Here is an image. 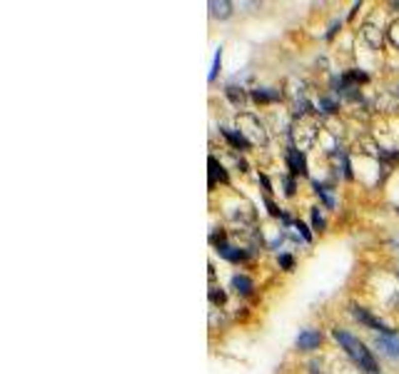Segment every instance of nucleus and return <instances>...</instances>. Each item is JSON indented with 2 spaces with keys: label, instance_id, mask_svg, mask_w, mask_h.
<instances>
[{
  "label": "nucleus",
  "instance_id": "obj_4",
  "mask_svg": "<svg viewBox=\"0 0 399 374\" xmlns=\"http://www.w3.org/2000/svg\"><path fill=\"white\" fill-rule=\"evenodd\" d=\"M377 347L389 359H399V337L397 334H379L377 337Z\"/></svg>",
  "mask_w": 399,
  "mask_h": 374
},
{
  "label": "nucleus",
  "instance_id": "obj_15",
  "mask_svg": "<svg viewBox=\"0 0 399 374\" xmlns=\"http://www.w3.org/2000/svg\"><path fill=\"white\" fill-rule=\"evenodd\" d=\"M279 267H282L285 272H290L295 267V257L292 254H279Z\"/></svg>",
  "mask_w": 399,
  "mask_h": 374
},
{
  "label": "nucleus",
  "instance_id": "obj_11",
  "mask_svg": "<svg viewBox=\"0 0 399 374\" xmlns=\"http://www.w3.org/2000/svg\"><path fill=\"white\" fill-rule=\"evenodd\" d=\"M210 10H212L215 18H230L232 3H227V0H222V3H210Z\"/></svg>",
  "mask_w": 399,
  "mask_h": 374
},
{
  "label": "nucleus",
  "instance_id": "obj_9",
  "mask_svg": "<svg viewBox=\"0 0 399 374\" xmlns=\"http://www.w3.org/2000/svg\"><path fill=\"white\" fill-rule=\"evenodd\" d=\"M217 252H220L225 259H230V262H239V259L247 257L242 249H234V247H230V245H225V242H217Z\"/></svg>",
  "mask_w": 399,
  "mask_h": 374
},
{
  "label": "nucleus",
  "instance_id": "obj_7",
  "mask_svg": "<svg viewBox=\"0 0 399 374\" xmlns=\"http://www.w3.org/2000/svg\"><path fill=\"white\" fill-rule=\"evenodd\" d=\"M220 132H222V137L232 145V147H250V140L245 137V132H232V130H227V127H220Z\"/></svg>",
  "mask_w": 399,
  "mask_h": 374
},
{
  "label": "nucleus",
  "instance_id": "obj_19",
  "mask_svg": "<svg viewBox=\"0 0 399 374\" xmlns=\"http://www.w3.org/2000/svg\"><path fill=\"white\" fill-rule=\"evenodd\" d=\"M397 8H399V3H397Z\"/></svg>",
  "mask_w": 399,
  "mask_h": 374
},
{
  "label": "nucleus",
  "instance_id": "obj_3",
  "mask_svg": "<svg viewBox=\"0 0 399 374\" xmlns=\"http://www.w3.org/2000/svg\"><path fill=\"white\" fill-rule=\"evenodd\" d=\"M319 344H322V334H319V329H304L297 337V349H302V352H312Z\"/></svg>",
  "mask_w": 399,
  "mask_h": 374
},
{
  "label": "nucleus",
  "instance_id": "obj_1",
  "mask_svg": "<svg viewBox=\"0 0 399 374\" xmlns=\"http://www.w3.org/2000/svg\"><path fill=\"white\" fill-rule=\"evenodd\" d=\"M332 337L339 342V347L359 364V369H365L367 374H377V372H379V367H377L374 357L369 354V349H367L362 342H359L354 334H349V332L342 329V327H334V329H332Z\"/></svg>",
  "mask_w": 399,
  "mask_h": 374
},
{
  "label": "nucleus",
  "instance_id": "obj_10",
  "mask_svg": "<svg viewBox=\"0 0 399 374\" xmlns=\"http://www.w3.org/2000/svg\"><path fill=\"white\" fill-rule=\"evenodd\" d=\"M252 97L257 100V102H272V100H277V97H282V93L279 90H272V88H257V90H252Z\"/></svg>",
  "mask_w": 399,
  "mask_h": 374
},
{
  "label": "nucleus",
  "instance_id": "obj_12",
  "mask_svg": "<svg viewBox=\"0 0 399 374\" xmlns=\"http://www.w3.org/2000/svg\"><path fill=\"white\" fill-rule=\"evenodd\" d=\"M220 65H222V48H217V53H215V62H212V70H210V83H215L217 72H220Z\"/></svg>",
  "mask_w": 399,
  "mask_h": 374
},
{
  "label": "nucleus",
  "instance_id": "obj_17",
  "mask_svg": "<svg viewBox=\"0 0 399 374\" xmlns=\"http://www.w3.org/2000/svg\"><path fill=\"white\" fill-rule=\"evenodd\" d=\"M295 227L299 230V235L304 237V242H312V235H309V227H307V224H304V222H299V219H297V222H295Z\"/></svg>",
  "mask_w": 399,
  "mask_h": 374
},
{
  "label": "nucleus",
  "instance_id": "obj_6",
  "mask_svg": "<svg viewBox=\"0 0 399 374\" xmlns=\"http://www.w3.org/2000/svg\"><path fill=\"white\" fill-rule=\"evenodd\" d=\"M232 287H234L237 294H242V297L252 294V289H255V284H252V280L247 275H234L232 277Z\"/></svg>",
  "mask_w": 399,
  "mask_h": 374
},
{
  "label": "nucleus",
  "instance_id": "obj_8",
  "mask_svg": "<svg viewBox=\"0 0 399 374\" xmlns=\"http://www.w3.org/2000/svg\"><path fill=\"white\" fill-rule=\"evenodd\" d=\"M217 180L227 185V180H230V177H227L225 167H222V165H217V160H215V157H210V190L217 185Z\"/></svg>",
  "mask_w": 399,
  "mask_h": 374
},
{
  "label": "nucleus",
  "instance_id": "obj_16",
  "mask_svg": "<svg viewBox=\"0 0 399 374\" xmlns=\"http://www.w3.org/2000/svg\"><path fill=\"white\" fill-rule=\"evenodd\" d=\"M227 97H230L234 105H242V102H245V95L237 93V88H227Z\"/></svg>",
  "mask_w": 399,
  "mask_h": 374
},
{
  "label": "nucleus",
  "instance_id": "obj_14",
  "mask_svg": "<svg viewBox=\"0 0 399 374\" xmlns=\"http://www.w3.org/2000/svg\"><path fill=\"white\" fill-rule=\"evenodd\" d=\"M312 227H314L317 232L325 230V219H322V215H319V210H312Z\"/></svg>",
  "mask_w": 399,
  "mask_h": 374
},
{
  "label": "nucleus",
  "instance_id": "obj_2",
  "mask_svg": "<svg viewBox=\"0 0 399 374\" xmlns=\"http://www.w3.org/2000/svg\"><path fill=\"white\" fill-rule=\"evenodd\" d=\"M349 312H352V317L357 319V322H362L365 327H369V329H374V332H379V334H394V329H389L379 317H374L369 310H365V307H359V305H349Z\"/></svg>",
  "mask_w": 399,
  "mask_h": 374
},
{
  "label": "nucleus",
  "instance_id": "obj_13",
  "mask_svg": "<svg viewBox=\"0 0 399 374\" xmlns=\"http://www.w3.org/2000/svg\"><path fill=\"white\" fill-rule=\"evenodd\" d=\"M314 190H317V195H319V197L325 200V205H327V207H334V200H332V195H330V192H327V190H325V187L319 185V182H314Z\"/></svg>",
  "mask_w": 399,
  "mask_h": 374
},
{
  "label": "nucleus",
  "instance_id": "obj_18",
  "mask_svg": "<svg viewBox=\"0 0 399 374\" xmlns=\"http://www.w3.org/2000/svg\"><path fill=\"white\" fill-rule=\"evenodd\" d=\"M285 187H287V190H285L287 195H295V180H292V177H287V180H285Z\"/></svg>",
  "mask_w": 399,
  "mask_h": 374
},
{
  "label": "nucleus",
  "instance_id": "obj_5",
  "mask_svg": "<svg viewBox=\"0 0 399 374\" xmlns=\"http://www.w3.org/2000/svg\"><path fill=\"white\" fill-rule=\"evenodd\" d=\"M287 165H290V170L295 175H307V160H304V155L299 153V150H295V147L287 150Z\"/></svg>",
  "mask_w": 399,
  "mask_h": 374
}]
</instances>
